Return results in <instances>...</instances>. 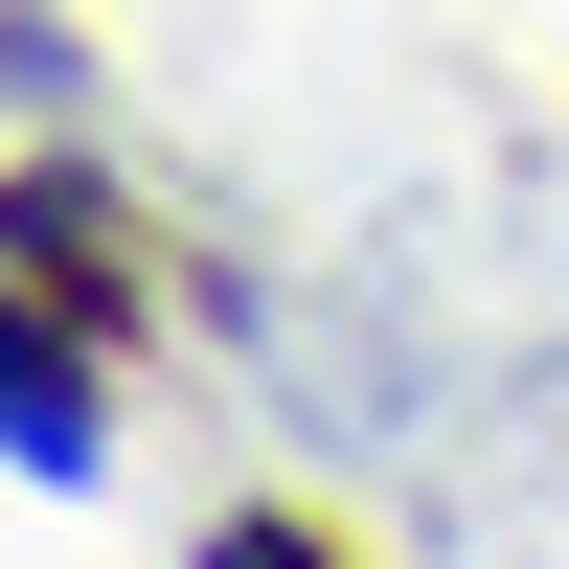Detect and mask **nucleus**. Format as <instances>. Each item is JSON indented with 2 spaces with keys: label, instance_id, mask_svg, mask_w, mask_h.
Returning <instances> with one entry per match:
<instances>
[{
  "label": "nucleus",
  "instance_id": "nucleus-1",
  "mask_svg": "<svg viewBox=\"0 0 569 569\" xmlns=\"http://www.w3.org/2000/svg\"><path fill=\"white\" fill-rule=\"evenodd\" d=\"M0 456H23V479H91V456H114V410H91V319H46L23 273H0Z\"/></svg>",
  "mask_w": 569,
  "mask_h": 569
},
{
  "label": "nucleus",
  "instance_id": "nucleus-3",
  "mask_svg": "<svg viewBox=\"0 0 569 569\" xmlns=\"http://www.w3.org/2000/svg\"><path fill=\"white\" fill-rule=\"evenodd\" d=\"M206 569H342V525H297V501H228V525H206Z\"/></svg>",
  "mask_w": 569,
  "mask_h": 569
},
{
  "label": "nucleus",
  "instance_id": "nucleus-2",
  "mask_svg": "<svg viewBox=\"0 0 569 569\" xmlns=\"http://www.w3.org/2000/svg\"><path fill=\"white\" fill-rule=\"evenodd\" d=\"M0 273H23L46 319H91V342L137 319V273H114V206H91V182H0Z\"/></svg>",
  "mask_w": 569,
  "mask_h": 569
}]
</instances>
